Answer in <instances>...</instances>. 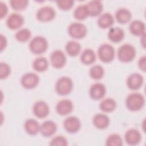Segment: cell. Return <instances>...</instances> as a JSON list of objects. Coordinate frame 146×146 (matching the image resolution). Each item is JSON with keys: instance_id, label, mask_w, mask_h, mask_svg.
I'll return each instance as SVG.
<instances>
[{"instance_id": "cell-29", "label": "cell", "mask_w": 146, "mask_h": 146, "mask_svg": "<svg viewBox=\"0 0 146 146\" xmlns=\"http://www.w3.org/2000/svg\"><path fill=\"white\" fill-rule=\"evenodd\" d=\"M88 12L86 4H82L77 6L74 11V17L78 20H83L88 16Z\"/></svg>"}, {"instance_id": "cell-30", "label": "cell", "mask_w": 146, "mask_h": 146, "mask_svg": "<svg viewBox=\"0 0 146 146\" xmlns=\"http://www.w3.org/2000/svg\"><path fill=\"white\" fill-rule=\"evenodd\" d=\"M89 74L92 79H100L104 75V69L100 65H94L90 69Z\"/></svg>"}, {"instance_id": "cell-20", "label": "cell", "mask_w": 146, "mask_h": 146, "mask_svg": "<svg viewBox=\"0 0 146 146\" xmlns=\"http://www.w3.org/2000/svg\"><path fill=\"white\" fill-rule=\"evenodd\" d=\"M86 5L90 16L96 17L99 15L103 10V5L100 1H91Z\"/></svg>"}, {"instance_id": "cell-1", "label": "cell", "mask_w": 146, "mask_h": 146, "mask_svg": "<svg viewBox=\"0 0 146 146\" xmlns=\"http://www.w3.org/2000/svg\"><path fill=\"white\" fill-rule=\"evenodd\" d=\"M145 104V99L143 95L138 92L129 94L125 100V104L128 110L136 111L140 110Z\"/></svg>"}, {"instance_id": "cell-9", "label": "cell", "mask_w": 146, "mask_h": 146, "mask_svg": "<svg viewBox=\"0 0 146 146\" xmlns=\"http://www.w3.org/2000/svg\"><path fill=\"white\" fill-rule=\"evenodd\" d=\"M50 62L54 67L60 68L63 67L66 63V55L61 50H55L50 55Z\"/></svg>"}, {"instance_id": "cell-16", "label": "cell", "mask_w": 146, "mask_h": 146, "mask_svg": "<svg viewBox=\"0 0 146 146\" xmlns=\"http://www.w3.org/2000/svg\"><path fill=\"white\" fill-rule=\"evenodd\" d=\"M55 108L58 114L66 115L72 111L73 104L69 99H62L57 103Z\"/></svg>"}, {"instance_id": "cell-27", "label": "cell", "mask_w": 146, "mask_h": 146, "mask_svg": "<svg viewBox=\"0 0 146 146\" xmlns=\"http://www.w3.org/2000/svg\"><path fill=\"white\" fill-rule=\"evenodd\" d=\"M99 107L102 111L105 112H111L116 108V103L113 99L108 98L100 102Z\"/></svg>"}, {"instance_id": "cell-7", "label": "cell", "mask_w": 146, "mask_h": 146, "mask_svg": "<svg viewBox=\"0 0 146 146\" xmlns=\"http://www.w3.org/2000/svg\"><path fill=\"white\" fill-rule=\"evenodd\" d=\"M39 78L38 75L33 72L25 74L21 78V83L22 86L26 89L35 88L39 83Z\"/></svg>"}, {"instance_id": "cell-6", "label": "cell", "mask_w": 146, "mask_h": 146, "mask_svg": "<svg viewBox=\"0 0 146 146\" xmlns=\"http://www.w3.org/2000/svg\"><path fill=\"white\" fill-rule=\"evenodd\" d=\"M69 35L75 39H82L87 34V28L84 25L80 22L71 23L68 27Z\"/></svg>"}, {"instance_id": "cell-31", "label": "cell", "mask_w": 146, "mask_h": 146, "mask_svg": "<svg viewBox=\"0 0 146 146\" xmlns=\"http://www.w3.org/2000/svg\"><path fill=\"white\" fill-rule=\"evenodd\" d=\"M106 145L107 146H121L123 145L122 139L118 134H111L107 137Z\"/></svg>"}, {"instance_id": "cell-22", "label": "cell", "mask_w": 146, "mask_h": 146, "mask_svg": "<svg viewBox=\"0 0 146 146\" xmlns=\"http://www.w3.org/2000/svg\"><path fill=\"white\" fill-rule=\"evenodd\" d=\"M124 37V32L120 27H112L108 31V38L111 42L115 43L119 42L123 39Z\"/></svg>"}, {"instance_id": "cell-32", "label": "cell", "mask_w": 146, "mask_h": 146, "mask_svg": "<svg viewBox=\"0 0 146 146\" xmlns=\"http://www.w3.org/2000/svg\"><path fill=\"white\" fill-rule=\"evenodd\" d=\"M31 33L28 29H22L18 30L15 35L16 39L21 42H25L27 41L31 37Z\"/></svg>"}, {"instance_id": "cell-13", "label": "cell", "mask_w": 146, "mask_h": 146, "mask_svg": "<svg viewBox=\"0 0 146 146\" xmlns=\"http://www.w3.org/2000/svg\"><path fill=\"white\" fill-rule=\"evenodd\" d=\"M23 22V17L20 14L17 13H11L6 19V25L11 30H16L22 26Z\"/></svg>"}, {"instance_id": "cell-10", "label": "cell", "mask_w": 146, "mask_h": 146, "mask_svg": "<svg viewBox=\"0 0 146 146\" xmlns=\"http://www.w3.org/2000/svg\"><path fill=\"white\" fill-rule=\"evenodd\" d=\"M49 106L43 101L39 100L36 102L33 107L34 114L39 118H44L49 113Z\"/></svg>"}, {"instance_id": "cell-38", "label": "cell", "mask_w": 146, "mask_h": 146, "mask_svg": "<svg viewBox=\"0 0 146 146\" xmlns=\"http://www.w3.org/2000/svg\"><path fill=\"white\" fill-rule=\"evenodd\" d=\"M145 56H143L140 58L139 61H138V66L140 70H141L143 71H145Z\"/></svg>"}, {"instance_id": "cell-26", "label": "cell", "mask_w": 146, "mask_h": 146, "mask_svg": "<svg viewBox=\"0 0 146 146\" xmlns=\"http://www.w3.org/2000/svg\"><path fill=\"white\" fill-rule=\"evenodd\" d=\"M66 51L67 54L71 56H75L78 55L80 51V44L76 41L71 40L66 44Z\"/></svg>"}, {"instance_id": "cell-4", "label": "cell", "mask_w": 146, "mask_h": 146, "mask_svg": "<svg viewBox=\"0 0 146 146\" xmlns=\"http://www.w3.org/2000/svg\"><path fill=\"white\" fill-rule=\"evenodd\" d=\"M72 80L67 76H62L58 79L55 84V90L60 95H66L70 93L72 89Z\"/></svg>"}, {"instance_id": "cell-33", "label": "cell", "mask_w": 146, "mask_h": 146, "mask_svg": "<svg viewBox=\"0 0 146 146\" xmlns=\"http://www.w3.org/2000/svg\"><path fill=\"white\" fill-rule=\"evenodd\" d=\"M29 1L27 0H11L10 4L11 7L15 10H24L27 6Z\"/></svg>"}, {"instance_id": "cell-19", "label": "cell", "mask_w": 146, "mask_h": 146, "mask_svg": "<svg viewBox=\"0 0 146 146\" xmlns=\"http://www.w3.org/2000/svg\"><path fill=\"white\" fill-rule=\"evenodd\" d=\"M92 122L96 128L103 129L108 126L110 124V119L105 114L97 113L94 115Z\"/></svg>"}, {"instance_id": "cell-14", "label": "cell", "mask_w": 146, "mask_h": 146, "mask_svg": "<svg viewBox=\"0 0 146 146\" xmlns=\"http://www.w3.org/2000/svg\"><path fill=\"white\" fill-rule=\"evenodd\" d=\"M106 91V87L103 84L95 83L90 87L89 94L92 99L94 100H99L104 96Z\"/></svg>"}, {"instance_id": "cell-37", "label": "cell", "mask_w": 146, "mask_h": 146, "mask_svg": "<svg viewBox=\"0 0 146 146\" xmlns=\"http://www.w3.org/2000/svg\"><path fill=\"white\" fill-rule=\"evenodd\" d=\"M0 10H1V18L2 19L7 14L8 9L6 3L1 2H0Z\"/></svg>"}, {"instance_id": "cell-2", "label": "cell", "mask_w": 146, "mask_h": 146, "mask_svg": "<svg viewBox=\"0 0 146 146\" xmlns=\"http://www.w3.org/2000/svg\"><path fill=\"white\" fill-rule=\"evenodd\" d=\"M47 47L48 43L47 39L42 36H35L29 43L30 51L35 54H40L44 52Z\"/></svg>"}, {"instance_id": "cell-17", "label": "cell", "mask_w": 146, "mask_h": 146, "mask_svg": "<svg viewBox=\"0 0 146 146\" xmlns=\"http://www.w3.org/2000/svg\"><path fill=\"white\" fill-rule=\"evenodd\" d=\"M57 127L55 122L52 120L44 121L40 127V132L43 136L46 137L51 136L56 131Z\"/></svg>"}, {"instance_id": "cell-28", "label": "cell", "mask_w": 146, "mask_h": 146, "mask_svg": "<svg viewBox=\"0 0 146 146\" xmlns=\"http://www.w3.org/2000/svg\"><path fill=\"white\" fill-rule=\"evenodd\" d=\"M33 67L35 70L38 72L46 71L48 67V62L47 59L41 56L35 59L33 63Z\"/></svg>"}, {"instance_id": "cell-15", "label": "cell", "mask_w": 146, "mask_h": 146, "mask_svg": "<svg viewBox=\"0 0 146 146\" xmlns=\"http://www.w3.org/2000/svg\"><path fill=\"white\" fill-rule=\"evenodd\" d=\"M124 139L127 144L129 145H135L140 143L141 137L140 132L137 129L132 128L126 131Z\"/></svg>"}, {"instance_id": "cell-5", "label": "cell", "mask_w": 146, "mask_h": 146, "mask_svg": "<svg viewBox=\"0 0 146 146\" xmlns=\"http://www.w3.org/2000/svg\"><path fill=\"white\" fill-rule=\"evenodd\" d=\"M98 54L101 61L104 63H109L112 61L115 57V49L111 44L104 43L99 47Z\"/></svg>"}, {"instance_id": "cell-12", "label": "cell", "mask_w": 146, "mask_h": 146, "mask_svg": "<svg viewBox=\"0 0 146 146\" xmlns=\"http://www.w3.org/2000/svg\"><path fill=\"white\" fill-rule=\"evenodd\" d=\"M127 85L132 90L139 89L143 83V77L138 73H132L130 74L127 79Z\"/></svg>"}, {"instance_id": "cell-35", "label": "cell", "mask_w": 146, "mask_h": 146, "mask_svg": "<svg viewBox=\"0 0 146 146\" xmlns=\"http://www.w3.org/2000/svg\"><path fill=\"white\" fill-rule=\"evenodd\" d=\"M50 145H62L66 146L68 145V141L66 137L63 136H56L54 137L50 143Z\"/></svg>"}, {"instance_id": "cell-3", "label": "cell", "mask_w": 146, "mask_h": 146, "mask_svg": "<svg viewBox=\"0 0 146 146\" xmlns=\"http://www.w3.org/2000/svg\"><path fill=\"white\" fill-rule=\"evenodd\" d=\"M136 56V50L130 44H124L121 45L117 51L118 59L123 62H129L132 61Z\"/></svg>"}, {"instance_id": "cell-11", "label": "cell", "mask_w": 146, "mask_h": 146, "mask_svg": "<svg viewBox=\"0 0 146 146\" xmlns=\"http://www.w3.org/2000/svg\"><path fill=\"white\" fill-rule=\"evenodd\" d=\"M80 121L75 116L67 117L63 123V126L66 131L70 133H74L78 132L80 128Z\"/></svg>"}, {"instance_id": "cell-39", "label": "cell", "mask_w": 146, "mask_h": 146, "mask_svg": "<svg viewBox=\"0 0 146 146\" xmlns=\"http://www.w3.org/2000/svg\"><path fill=\"white\" fill-rule=\"evenodd\" d=\"M7 45V39L2 34H1V51H2L6 47Z\"/></svg>"}, {"instance_id": "cell-34", "label": "cell", "mask_w": 146, "mask_h": 146, "mask_svg": "<svg viewBox=\"0 0 146 146\" xmlns=\"http://www.w3.org/2000/svg\"><path fill=\"white\" fill-rule=\"evenodd\" d=\"M11 68L10 66L5 62L0 63V78L1 79L6 78L10 74Z\"/></svg>"}, {"instance_id": "cell-8", "label": "cell", "mask_w": 146, "mask_h": 146, "mask_svg": "<svg viewBox=\"0 0 146 146\" xmlns=\"http://www.w3.org/2000/svg\"><path fill=\"white\" fill-rule=\"evenodd\" d=\"M55 16V11L51 6H46L39 9L36 13L37 19L41 22H48Z\"/></svg>"}, {"instance_id": "cell-23", "label": "cell", "mask_w": 146, "mask_h": 146, "mask_svg": "<svg viewBox=\"0 0 146 146\" xmlns=\"http://www.w3.org/2000/svg\"><path fill=\"white\" fill-rule=\"evenodd\" d=\"M113 22L114 19L113 16L108 13H105L99 16L97 23L99 27L102 29H106L112 26Z\"/></svg>"}, {"instance_id": "cell-36", "label": "cell", "mask_w": 146, "mask_h": 146, "mask_svg": "<svg viewBox=\"0 0 146 146\" xmlns=\"http://www.w3.org/2000/svg\"><path fill=\"white\" fill-rule=\"evenodd\" d=\"M57 5L59 8L63 10H67L70 9L74 3V1L72 0H63V1H57Z\"/></svg>"}, {"instance_id": "cell-21", "label": "cell", "mask_w": 146, "mask_h": 146, "mask_svg": "<svg viewBox=\"0 0 146 146\" xmlns=\"http://www.w3.org/2000/svg\"><path fill=\"white\" fill-rule=\"evenodd\" d=\"M40 125L39 123L34 119H27L24 124L26 132L30 135H35L40 131Z\"/></svg>"}, {"instance_id": "cell-18", "label": "cell", "mask_w": 146, "mask_h": 146, "mask_svg": "<svg viewBox=\"0 0 146 146\" xmlns=\"http://www.w3.org/2000/svg\"><path fill=\"white\" fill-rule=\"evenodd\" d=\"M131 34L136 36H143L145 35V26L143 22L139 20H134L129 26Z\"/></svg>"}, {"instance_id": "cell-24", "label": "cell", "mask_w": 146, "mask_h": 146, "mask_svg": "<svg viewBox=\"0 0 146 146\" xmlns=\"http://www.w3.org/2000/svg\"><path fill=\"white\" fill-rule=\"evenodd\" d=\"M115 17L117 21L120 23L128 22L132 17L131 13L125 8H120L115 13Z\"/></svg>"}, {"instance_id": "cell-25", "label": "cell", "mask_w": 146, "mask_h": 146, "mask_svg": "<svg viewBox=\"0 0 146 146\" xmlns=\"http://www.w3.org/2000/svg\"><path fill=\"white\" fill-rule=\"evenodd\" d=\"M80 61L84 64H91L96 60V54L94 50L87 48L83 50L80 56Z\"/></svg>"}]
</instances>
